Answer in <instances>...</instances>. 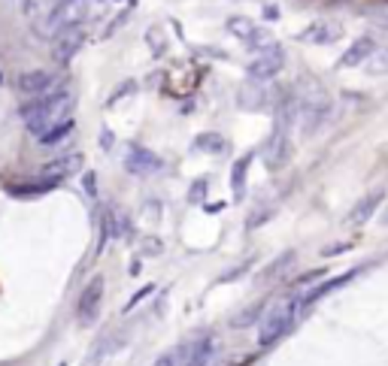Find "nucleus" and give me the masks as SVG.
Instances as JSON below:
<instances>
[{"label":"nucleus","instance_id":"f257e3e1","mask_svg":"<svg viewBox=\"0 0 388 366\" xmlns=\"http://www.w3.org/2000/svg\"><path fill=\"white\" fill-rule=\"evenodd\" d=\"M18 112H21V118H25L28 131L40 140V136H45L52 128H58V124L70 121V112H73V94H70V88H64V85H61L58 91H52V94L28 100Z\"/></svg>","mask_w":388,"mask_h":366},{"label":"nucleus","instance_id":"f03ea898","mask_svg":"<svg viewBox=\"0 0 388 366\" xmlns=\"http://www.w3.org/2000/svg\"><path fill=\"white\" fill-rule=\"evenodd\" d=\"M294 100H298V121L303 128V136H313L322 124L328 121L330 109H334V100H330L328 88L322 82H316V79H303L291 88Z\"/></svg>","mask_w":388,"mask_h":366},{"label":"nucleus","instance_id":"7ed1b4c3","mask_svg":"<svg viewBox=\"0 0 388 366\" xmlns=\"http://www.w3.org/2000/svg\"><path fill=\"white\" fill-rule=\"evenodd\" d=\"M91 16V0H61L55 9L33 21V33H40L45 40H55L64 30L82 28V21Z\"/></svg>","mask_w":388,"mask_h":366},{"label":"nucleus","instance_id":"20e7f679","mask_svg":"<svg viewBox=\"0 0 388 366\" xmlns=\"http://www.w3.org/2000/svg\"><path fill=\"white\" fill-rule=\"evenodd\" d=\"M303 312V294H294V296H285L282 303H276L270 312L261 318V327H258V345L261 348H270L289 333L294 327V318Z\"/></svg>","mask_w":388,"mask_h":366},{"label":"nucleus","instance_id":"39448f33","mask_svg":"<svg viewBox=\"0 0 388 366\" xmlns=\"http://www.w3.org/2000/svg\"><path fill=\"white\" fill-rule=\"evenodd\" d=\"M291 133L285 128H273V133L267 136L264 143V152H261V157H264V167L270 170V173H276V170H282L285 164L291 161Z\"/></svg>","mask_w":388,"mask_h":366},{"label":"nucleus","instance_id":"423d86ee","mask_svg":"<svg viewBox=\"0 0 388 366\" xmlns=\"http://www.w3.org/2000/svg\"><path fill=\"white\" fill-rule=\"evenodd\" d=\"M100 303H104V276H95L91 279L82 294H79V303H76V318L82 327H91L100 315Z\"/></svg>","mask_w":388,"mask_h":366},{"label":"nucleus","instance_id":"0eeeda50","mask_svg":"<svg viewBox=\"0 0 388 366\" xmlns=\"http://www.w3.org/2000/svg\"><path fill=\"white\" fill-rule=\"evenodd\" d=\"M282 67H285V52H282V45H270V49L258 52L255 58L249 61L246 73H249V79H252V82H270V79L276 76Z\"/></svg>","mask_w":388,"mask_h":366},{"label":"nucleus","instance_id":"6e6552de","mask_svg":"<svg viewBox=\"0 0 388 366\" xmlns=\"http://www.w3.org/2000/svg\"><path fill=\"white\" fill-rule=\"evenodd\" d=\"M227 30L234 33L237 40H243L246 45H252L255 52H264L270 49V45H276L270 37V30L267 28H258L252 18H246V16H234V18H227Z\"/></svg>","mask_w":388,"mask_h":366},{"label":"nucleus","instance_id":"1a4fd4ad","mask_svg":"<svg viewBox=\"0 0 388 366\" xmlns=\"http://www.w3.org/2000/svg\"><path fill=\"white\" fill-rule=\"evenodd\" d=\"M16 88L25 97L33 100V97H45V94H52V91H58L61 82H58V76H55L52 70H28V73L18 76Z\"/></svg>","mask_w":388,"mask_h":366},{"label":"nucleus","instance_id":"9d476101","mask_svg":"<svg viewBox=\"0 0 388 366\" xmlns=\"http://www.w3.org/2000/svg\"><path fill=\"white\" fill-rule=\"evenodd\" d=\"M161 167H164L161 157L155 152H149V148H143V145H131L128 155H124V170H128L131 176H152Z\"/></svg>","mask_w":388,"mask_h":366},{"label":"nucleus","instance_id":"9b49d317","mask_svg":"<svg viewBox=\"0 0 388 366\" xmlns=\"http://www.w3.org/2000/svg\"><path fill=\"white\" fill-rule=\"evenodd\" d=\"M82 155H61V157H55V161H49V164H43V170H40V179H45V182H55V185H61V182L67 179V176H73V173H79L82 170Z\"/></svg>","mask_w":388,"mask_h":366},{"label":"nucleus","instance_id":"f8f14e48","mask_svg":"<svg viewBox=\"0 0 388 366\" xmlns=\"http://www.w3.org/2000/svg\"><path fill=\"white\" fill-rule=\"evenodd\" d=\"M82 43H85V30L82 28H73V30H64V33H58V37L52 40V58H55V64H70V58L73 55L82 49Z\"/></svg>","mask_w":388,"mask_h":366},{"label":"nucleus","instance_id":"ddd939ff","mask_svg":"<svg viewBox=\"0 0 388 366\" xmlns=\"http://www.w3.org/2000/svg\"><path fill=\"white\" fill-rule=\"evenodd\" d=\"M212 357H215V342L210 336L182 348V366H212Z\"/></svg>","mask_w":388,"mask_h":366},{"label":"nucleus","instance_id":"4468645a","mask_svg":"<svg viewBox=\"0 0 388 366\" xmlns=\"http://www.w3.org/2000/svg\"><path fill=\"white\" fill-rule=\"evenodd\" d=\"M373 49H376V40L370 37V33H364V37H358L343 52V58L337 61V67H343V70H349V67H364V61L373 55Z\"/></svg>","mask_w":388,"mask_h":366},{"label":"nucleus","instance_id":"2eb2a0df","mask_svg":"<svg viewBox=\"0 0 388 366\" xmlns=\"http://www.w3.org/2000/svg\"><path fill=\"white\" fill-rule=\"evenodd\" d=\"M340 37H343V28H340L337 21H330V18L316 21V25H310V28L301 33L303 43H316V45H328V43H334Z\"/></svg>","mask_w":388,"mask_h":366},{"label":"nucleus","instance_id":"dca6fc26","mask_svg":"<svg viewBox=\"0 0 388 366\" xmlns=\"http://www.w3.org/2000/svg\"><path fill=\"white\" fill-rule=\"evenodd\" d=\"M58 185L55 182H45V179H33V182H13V185H6V194L9 197H18V200H33V197H43V194L55 191Z\"/></svg>","mask_w":388,"mask_h":366},{"label":"nucleus","instance_id":"f3484780","mask_svg":"<svg viewBox=\"0 0 388 366\" xmlns=\"http://www.w3.org/2000/svg\"><path fill=\"white\" fill-rule=\"evenodd\" d=\"M382 197H385L382 191H373V194H367V197H364V200H358V203H355V209L349 212V224H352V227H361V224H367V221L373 218V212L379 209Z\"/></svg>","mask_w":388,"mask_h":366},{"label":"nucleus","instance_id":"a211bd4d","mask_svg":"<svg viewBox=\"0 0 388 366\" xmlns=\"http://www.w3.org/2000/svg\"><path fill=\"white\" fill-rule=\"evenodd\" d=\"M352 279H355V270H352V272H343V276H337V279H328V282H322V284H318V288H313L310 294H303V309H310L313 303H318V300H322V296H328L330 291L343 288V284H346V282H352Z\"/></svg>","mask_w":388,"mask_h":366},{"label":"nucleus","instance_id":"6ab92c4d","mask_svg":"<svg viewBox=\"0 0 388 366\" xmlns=\"http://www.w3.org/2000/svg\"><path fill=\"white\" fill-rule=\"evenodd\" d=\"M249 164H252V155H243L231 170V191H234V200H243L246 194V173H249Z\"/></svg>","mask_w":388,"mask_h":366},{"label":"nucleus","instance_id":"aec40b11","mask_svg":"<svg viewBox=\"0 0 388 366\" xmlns=\"http://www.w3.org/2000/svg\"><path fill=\"white\" fill-rule=\"evenodd\" d=\"M191 148H198V152H207V155H222L225 152V136L219 133H198L194 136Z\"/></svg>","mask_w":388,"mask_h":366},{"label":"nucleus","instance_id":"412c9836","mask_svg":"<svg viewBox=\"0 0 388 366\" xmlns=\"http://www.w3.org/2000/svg\"><path fill=\"white\" fill-rule=\"evenodd\" d=\"M364 70L370 76H385L388 73V45H376L373 55L364 61Z\"/></svg>","mask_w":388,"mask_h":366},{"label":"nucleus","instance_id":"4be33fe9","mask_svg":"<svg viewBox=\"0 0 388 366\" xmlns=\"http://www.w3.org/2000/svg\"><path fill=\"white\" fill-rule=\"evenodd\" d=\"M70 131H73V118L64 121V124H58V128H52L45 136H40V143H43V145H55V143H61L64 136H70Z\"/></svg>","mask_w":388,"mask_h":366},{"label":"nucleus","instance_id":"5701e85b","mask_svg":"<svg viewBox=\"0 0 388 366\" xmlns=\"http://www.w3.org/2000/svg\"><path fill=\"white\" fill-rule=\"evenodd\" d=\"M291 260H294V251H285V255H282V257H276V260H273V267H270V270H264V282H270V279H276V276H279V272H282L285 267H289V264H291Z\"/></svg>","mask_w":388,"mask_h":366},{"label":"nucleus","instance_id":"b1692460","mask_svg":"<svg viewBox=\"0 0 388 366\" xmlns=\"http://www.w3.org/2000/svg\"><path fill=\"white\" fill-rule=\"evenodd\" d=\"M152 366H182V348H176V351H167V354H161Z\"/></svg>","mask_w":388,"mask_h":366},{"label":"nucleus","instance_id":"393cba45","mask_svg":"<svg viewBox=\"0 0 388 366\" xmlns=\"http://www.w3.org/2000/svg\"><path fill=\"white\" fill-rule=\"evenodd\" d=\"M146 37H149V43H152L155 55H164V43H161V33H158V28H152L149 33H146Z\"/></svg>","mask_w":388,"mask_h":366},{"label":"nucleus","instance_id":"a878e982","mask_svg":"<svg viewBox=\"0 0 388 366\" xmlns=\"http://www.w3.org/2000/svg\"><path fill=\"white\" fill-rule=\"evenodd\" d=\"M203 188H207V182H198V188H191V203L203 197Z\"/></svg>","mask_w":388,"mask_h":366},{"label":"nucleus","instance_id":"bb28decb","mask_svg":"<svg viewBox=\"0 0 388 366\" xmlns=\"http://www.w3.org/2000/svg\"><path fill=\"white\" fill-rule=\"evenodd\" d=\"M382 21H385V25H388V13H385V18H382Z\"/></svg>","mask_w":388,"mask_h":366},{"label":"nucleus","instance_id":"cd10ccee","mask_svg":"<svg viewBox=\"0 0 388 366\" xmlns=\"http://www.w3.org/2000/svg\"><path fill=\"white\" fill-rule=\"evenodd\" d=\"M61 366H64V363H61Z\"/></svg>","mask_w":388,"mask_h":366}]
</instances>
